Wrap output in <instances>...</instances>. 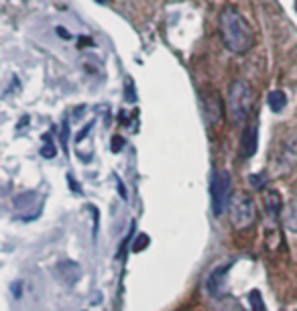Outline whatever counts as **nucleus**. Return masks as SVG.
Listing matches in <instances>:
<instances>
[{
	"label": "nucleus",
	"mask_w": 297,
	"mask_h": 311,
	"mask_svg": "<svg viewBox=\"0 0 297 311\" xmlns=\"http://www.w3.org/2000/svg\"><path fill=\"white\" fill-rule=\"evenodd\" d=\"M220 37L226 45L228 51L242 55L250 51L255 45V35L253 29L246 22V18L238 13L234 6H226L220 13Z\"/></svg>",
	"instance_id": "obj_1"
},
{
	"label": "nucleus",
	"mask_w": 297,
	"mask_h": 311,
	"mask_svg": "<svg viewBox=\"0 0 297 311\" xmlns=\"http://www.w3.org/2000/svg\"><path fill=\"white\" fill-rule=\"evenodd\" d=\"M255 90L246 79H234L228 88V114L234 124H244L253 112Z\"/></svg>",
	"instance_id": "obj_2"
},
{
	"label": "nucleus",
	"mask_w": 297,
	"mask_h": 311,
	"mask_svg": "<svg viewBox=\"0 0 297 311\" xmlns=\"http://www.w3.org/2000/svg\"><path fill=\"white\" fill-rule=\"evenodd\" d=\"M228 216H230L232 228L248 230L257 220V207H255L253 198L244 191H234L230 198V203H228Z\"/></svg>",
	"instance_id": "obj_3"
},
{
	"label": "nucleus",
	"mask_w": 297,
	"mask_h": 311,
	"mask_svg": "<svg viewBox=\"0 0 297 311\" xmlns=\"http://www.w3.org/2000/svg\"><path fill=\"white\" fill-rule=\"evenodd\" d=\"M232 177L228 171H218L212 177V185H210V193H212V210L216 216H222L228 210V203L232 198Z\"/></svg>",
	"instance_id": "obj_4"
},
{
	"label": "nucleus",
	"mask_w": 297,
	"mask_h": 311,
	"mask_svg": "<svg viewBox=\"0 0 297 311\" xmlns=\"http://www.w3.org/2000/svg\"><path fill=\"white\" fill-rule=\"evenodd\" d=\"M200 106H202V114H204V120L208 124H216L222 114H224V104L220 100V96L216 91H210V94H202L200 96Z\"/></svg>",
	"instance_id": "obj_5"
},
{
	"label": "nucleus",
	"mask_w": 297,
	"mask_h": 311,
	"mask_svg": "<svg viewBox=\"0 0 297 311\" xmlns=\"http://www.w3.org/2000/svg\"><path fill=\"white\" fill-rule=\"evenodd\" d=\"M257 146H259V126H257V122H250L246 128H244V134H242L241 157H242L244 161L250 159V157L257 153Z\"/></svg>",
	"instance_id": "obj_6"
},
{
	"label": "nucleus",
	"mask_w": 297,
	"mask_h": 311,
	"mask_svg": "<svg viewBox=\"0 0 297 311\" xmlns=\"http://www.w3.org/2000/svg\"><path fill=\"white\" fill-rule=\"evenodd\" d=\"M262 203H265V212L269 214L271 220H275L283 212V200H281L279 191L275 189H262Z\"/></svg>",
	"instance_id": "obj_7"
},
{
	"label": "nucleus",
	"mask_w": 297,
	"mask_h": 311,
	"mask_svg": "<svg viewBox=\"0 0 297 311\" xmlns=\"http://www.w3.org/2000/svg\"><path fill=\"white\" fill-rule=\"evenodd\" d=\"M293 165H297V136H291L285 141L283 151H281V167L283 171L291 169Z\"/></svg>",
	"instance_id": "obj_8"
},
{
	"label": "nucleus",
	"mask_w": 297,
	"mask_h": 311,
	"mask_svg": "<svg viewBox=\"0 0 297 311\" xmlns=\"http://www.w3.org/2000/svg\"><path fill=\"white\" fill-rule=\"evenodd\" d=\"M59 274L67 285H75L79 281V276H82V269H79V264H75L74 260H65L59 264Z\"/></svg>",
	"instance_id": "obj_9"
},
{
	"label": "nucleus",
	"mask_w": 297,
	"mask_h": 311,
	"mask_svg": "<svg viewBox=\"0 0 297 311\" xmlns=\"http://www.w3.org/2000/svg\"><path fill=\"white\" fill-rule=\"evenodd\" d=\"M226 271H228V267H220V269L212 271V274L208 276V291H210L212 295H218V293H220V287H222V281H224Z\"/></svg>",
	"instance_id": "obj_10"
},
{
	"label": "nucleus",
	"mask_w": 297,
	"mask_h": 311,
	"mask_svg": "<svg viewBox=\"0 0 297 311\" xmlns=\"http://www.w3.org/2000/svg\"><path fill=\"white\" fill-rule=\"evenodd\" d=\"M267 104L273 112H281L287 106V96H285V91H281V90H273L267 98Z\"/></svg>",
	"instance_id": "obj_11"
},
{
	"label": "nucleus",
	"mask_w": 297,
	"mask_h": 311,
	"mask_svg": "<svg viewBox=\"0 0 297 311\" xmlns=\"http://www.w3.org/2000/svg\"><path fill=\"white\" fill-rule=\"evenodd\" d=\"M285 226H287L291 232H297V201H291L285 210Z\"/></svg>",
	"instance_id": "obj_12"
},
{
	"label": "nucleus",
	"mask_w": 297,
	"mask_h": 311,
	"mask_svg": "<svg viewBox=\"0 0 297 311\" xmlns=\"http://www.w3.org/2000/svg\"><path fill=\"white\" fill-rule=\"evenodd\" d=\"M39 198H41V195L35 193V191L20 193V195H17V198H15V207H17V210H20V207H29V205H33L31 203L33 200H39Z\"/></svg>",
	"instance_id": "obj_13"
},
{
	"label": "nucleus",
	"mask_w": 297,
	"mask_h": 311,
	"mask_svg": "<svg viewBox=\"0 0 297 311\" xmlns=\"http://www.w3.org/2000/svg\"><path fill=\"white\" fill-rule=\"evenodd\" d=\"M248 301H250V307H253V311H267L260 291H257V289L250 291V293H248Z\"/></svg>",
	"instance_id": "obj_14"
},
{
	"label": "nucleus",
	"mask_w": 297,
	"mask_h": 311,
	"mask_svg": "<svg viewBox=\"0 0 297 311\" xmlns=\"http://www.w3.org/2000/svg\"><path fill=\"white\" fill-rule=\"evenodd\" d=\"M148 242H151V240H148L147 234H139V236H136V240H134V244H132V252H141L143 248L148 246Z\"/></svg>",
	"instance_id": "obj_15"
},
{
	"label": "nucleus",
	"mask_w": 297,
	"mask_h": 311,
	"mask_svg": "<svg viewBox=\"0 0 297 311\" xmlns=\"http://www.w3.org/2000/svg\"><path fill=\"white\" fill-rule=\"evenodd\" d=\"M41 155H43L45 159H53V157H55V145L49 141L47 145H45V146L41 148Z\"/></svg>",
	"instance_id": "obj_16"
},
{
	"label": "nucleus",
	"mask_w": 297,
	"mask_h": 311,
	"mask_svg": "<svg viewBox=\"0 0 297 311\" xmlns=\"http://www.w3.org/2000/svg\"><path fill=\"white\" fill-rule=\"evenodd\" d=\"M250 183H253L257 189H260V187L267 185V177L265 175H253V177H250Z\"/></svg>",
	"instance_id": "obj_17"
},
{
	"label": "nucleus",
	"mask_w": 297,
	"mask_h": 311,
	"mask_svg": "<svg viewBox=\"0 0 297 311\" xmlns=\"http://www.w3.org/2000/svg\"><path fill=\"white\" fill-rule=\"evenodd\" d=\"M122 146H124V138H122V136H114V138H112V151L118 153Z\"/></svg>",
	"instance_id": "obj_18"
},
{
	"label": "nucleus",
	"mask_w": 297,
	"mask_h": 311,
	"mask_svg": "<svg viewBox=\"0 0 297 311\" xmlns=\"http://www.w3.org/2000/svg\"><path fill=\"white\" fill-rule=\"evenodd\" d=\"M116 183H118V193H120V198H124V200H127V189H124V185H122L120 177H116Z\"/></svg>",
	"instance_id": "obj_19"
},
{
	"label": "nucleus",
	"mask_w": 297,
	"mask_h": 311,
	"mask_svg": "<svg viewBox=\"0 0 297 311\" xmlns=\"http://www.w3.org/2000/svg\"><path fill=\"white\" fill-rule=\"evenodd\" d=\"M295 8H297V2H295Z\"/></svg>",
	"instance_id": "obj_20"
}]
</instances>
